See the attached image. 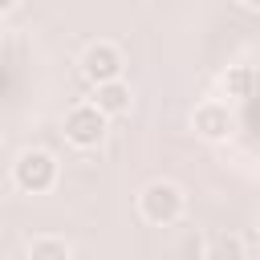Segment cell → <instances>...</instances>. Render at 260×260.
Returning a JSON list of instances; mask_svg holds the SVG:
<instances>
[{
    "label": "cell",
    "mask_w": 260,
    "mask_h": 260,
    "mask_svg": "<svg viewBox=\"0 0 260 260\" xmlns=\"http://www.w3.org/2000/svg\"><path fill=\"white\" fill-rule=\"evenodd\" d=\"M57 175H61V162H57L49 150H41V146L20 150L16 162H12V183H16V191H24V195H49V191L57 187Z\"/></svg>",
    "instance_id": "cell-2"
},
{
    "label": "cell",
    "mask_w": 260,
    "mask_h": 260,
    "mask_svg": "<svg viewBox=\"0 0 260 260\" xmlns=\"http://www.w3.org/2000/svg\"><path fill=\"white\" fill-rule=\"evenodd\" d=\"M183 211H187V195L171 179H154L138 191V215L150 228H171V223L183 219Z\"/></svg>",
    "instance_id": "cell-1"
},
{
    "label": "cell",
    "mask_w": 260,
    "mask_h": 260,
    "mask_svg": "<svg viewBox=\"0 0 260 260\" xmlns=\"http://www.w3.org/2000/svg\"><path fill=\"white\" fill-rule=\"evenodd\" d=\"M106 130H110V114H106L102 106H93V102L73 106V110L65 114V142L77 146V150L102 146V142H106Z\"/></svg>",
    "instance_id": "cell-3"
},
{
    "label": "cell",
    "mask_w": 260,
    "mask_h": 260,
    "mask_svg": "<svg viewBox=\"0 0 260 260\" xmlns=\"http://www.w3.org/2000/svg\"><path fill=\"white\" fill-rule=\"evenodd\" d=\"M122 69H126V57H122V49H118L114 41H93V45L81 53V77H85L89 85L114 81V77H122Z\"/></svg>",
    "instance_id": "cell-4"
},
{
    "label": "cell",
    "mask_w": 260,
    "mask_h": 260,
    "mask_svg": "<svg viewBox=\"0 0 260 260\" xmlns=\"http://www.w3.org/2000/svg\"><path fill=\"white\" fill-rule=\"evenodd\" d=\"M191 126H195V134L199 138H207V142H223L228 134H232V110H228V102H199L195 110H191Z\"/></svg>",
    "instance_id": "cell-5"
},
{
    "label": "cell",
    "mask_w": 260,
    "mask_h": 260,
    "mask_svg": "<svg viewBox=\"0 0 260 260\" xmlns=\"http://www.w3.org/2000/svg\"><path fill=\"white\" fill-rule=\"evenodd\" d=\"M240 8H248V12H260V0H236Z\"/></svg>",
    "instance_id": "cell-11"
},
{
    "label": "cell",
    "mask_w": 260,
    "mask_h": 260,
    "mask_svg": "<svg viewBox=\"0 0 260 260\" xmlns=\"http://www.w3.org/2000/svg\"><path fill=\"white\" fill-rule=\"evenodd\" d=\"M256 228H260V215H256Z\"/></svg>",
    "instance_id": "cell-12"
},
{
    "label": "cell",
    "mask_w": 260,
    "mask_h": 260,
    "mask_svg": "<svg viewBox=\"0 0 260 260\" xmlns=\"http://www.w3.org/2000/svg\"><path fill=\"white\" fill-rule=\"evenodd\" d=\"M211 252H228V256H244V244H240V240H219V244H211Z\"/></svg>",
    "instance_id": "cell-9"
},
{
    "label": "cell",
    "mask_w": 260,
    "mask_h": 260,
    "mask_svg": "<svg viewBox=\"0 0 260 260\" xmlns=\"http://www.w3.org/2000/svg\"><path fill=\"white\" fill-rule=\"evenodd\" d=\"M252 89H256V69H252V65H228V69H223L219 93H223L228 102H244V98H252Z\"/></svg>",
    "instance_id": "cell-7"
},
{
    "label": "cell",
    "mask_w": 260,
    "mask_h": 260,
    "mask_svg": "<svg viewBox=\"0 0 260 260\" xmlns=\"http://www.w3.org/2000/svg\"><path fill=\"white\" fill-rule=\"evenodd\" d=\"M89 102H93V106H102L110 118H122V114H130V106H134V93H130V85H126L122 77H114V81H98Z\"/></svg>",
    "instance_id": "cell-6"
},
{
    "label": "cell",
    "mask_w": 260,
    "mask_h": 260,
    "mask_svg": "<svg viewBox=\"0 0 260 260\" xmlns=\"http://www.w3.org/2000/svg\"><path fill=\"white\" fill-rule=\"evenodd\" d=\"M16 8H20V0H0V12H4V16H12Z\"/></svg>",
    "instance_id": "cell-10"
},
{
    "label": "cell",
    "mask_w": 260,
    "mask_h": 260,
    "mask_svg": "<svg viewBox=\"0 0 260 260\" xmlns=\"http://www.w3.org/2000/svg\"><path fill=\"white\" fill-rule=\"evenodd\" d=\"M24 252H28V260H69L73 256V244L61 240V236H32Z\"/></svg>",
    "instance_id": "cell-8"
}]
</instances>
